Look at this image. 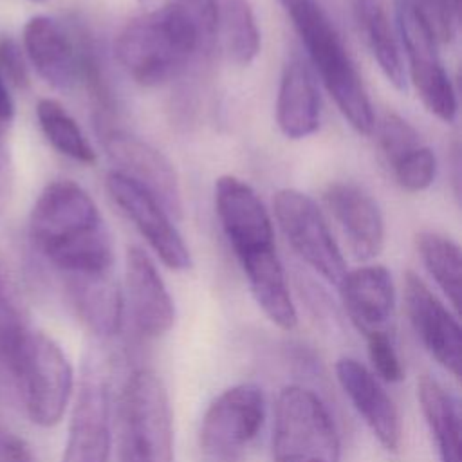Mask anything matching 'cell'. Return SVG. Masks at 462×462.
<instances>
[{"label": "cell", "mask_w": 462, "mask_h": 462, "mask_svg": "<svg viewBox=\"0 0 462 462\" xmlns=\"http://www.w3.org/2000/svg\"><path fill=\"white\" fill-rule=\"evenodd\" d=\"M0 462H32V457L23 440L0 431Z\"/></svg>", "instance_id": "cell-34"}, {"label": "cell", "mask_w": 462, "mask_h": 462, "mask_svg": "<svg viewBox=\"0 0 462 462\" xmlns=\"http://www.w3.org/2000/svg\"><path fill=\"white\" fill-rule=\"evenodd\" d=\"M70 300L85 325L99 337L119 330L123 316V292L112 273L88 278H67Z\"/></svg>", "instance_id": "cell-23"}, {"label": "cell", "mask_w": 462, "mask_h": 462, "mask_svg": "<svg viewBox=\"0 0 462 462\" xmlns=\"http://www.w3.org/2000/svg\"><path fill=\"white\" fill-rule=\"evenodd\" d=\"M32 2H47V0H32Z\"/></svg>", "instance_id": "cell-39"}, {"label": "cell", "mask_w": 462, "mask_h": 462, "mask_svg": "<svg viewBox=\"0 0 462 462\" xmlns=\"http://www.w3.org/2000/svg\"><path fill=\"white\" fill-rule=\"evenodd\" d=\"M11 301H14V300H13V296L9 292V287H7V282H5V278H4V274L0 271V305L11 303Z\"/></svg>", "instance_id": "cell-37"}, {"label": "cell", "mask_w": 462, "mask_h": 462, "mask_svg": "<svg viewBox=\"0 0 462 462\" xmlns=\"http://www.w3.org/2000/svg\"><path fill=\"white\" fill-rule=\"evenodd\" d=\"M437 43H449L457 34L458 0H411Z\"/></svg>", "instance_id": "cell-30"}, {"label": "cell", "mask_w": 462, "mask_h": 462, "mask_svg": "<svg viewBox=\"0 0 462 462\" xmlns=\"http://www.w3.org/2000/svg\"><path fill=\"white\" fill-rule=\"evenodd\" d=\"M273 462H339L341 442L336 422L310 388L285 386L274 404Z\"/></svg>", "instance_id": "cell-4"}, {"label": "cell", "mask_w": 462, "mask_h": 462, "mask_svg": "<svg viewBox=\"0 0 462 462\" xmlns=\"http://www.w3.org/2000/svg\"><path fill=\"white\" fill-rule=\"evenodd\" d=\"M374 128L377 132L381 153L390 168L422 144L419 132L397 114H384Z\"/></svg>", "instance_id": "cell-28"}, {"label": "cell", "mask_w": 462, "mask_h": 462, "mask_svg": "<svg viewBox=\"0 0 462 462\" xmlns=\"http://www.w3.org/2000/svg\"><path fill=\"white\" fill-rule=\"evenodd\" d=\"M2 128L4 126H0V209H4V206L7 204L13 188V166Z\"/></svg>", "instance_id": "cell-35"}, {"label": "cell", "mask_w": 462, "mask_h": 462, "mask_svg": "<svg viewBox=\"0 0 462 462\" xmlns=\"http://www.w3.org/2000/svg\"><path fill=\"white\" fill-rule=\"evenodd\" d=\"M238 262L247 278L249 291L263 314L276 327L292 330L298 323V316L276 247L244 256Z\"/></svg>", "instance_id": "cell-21"}, {"label": "cell", "mask_w": 462, "mask_h": 462, "mask_svg": "<svg viewBox=\"0 0 462 462\" xmlns=\"http://www.w3.org/2000/svg\"><path fill=\"white\" fill-rule=\"evenodd\" d=\"M323 199L357 260H372L383 251L384 218L368 191L354 182H334Z\"/></svg>", "instance_id": "cell-17"}, {"label": "cell", "mask_w": 462, "mask_h": 462, "mask_svg": "<svg viewBox=\"0 0 462 462\" xmlns=\"http://www.w3.org/2000/svg\"><path fill=\"white\" fill-rule=\"evenodd\" d=\"M395 182L410 191L419 193L428 189L437 175V157L433 150L426 144H420L413 152L406 153L401 161L392 166Z\"/></svg>", "instance_id": "cell-29"}, {"label": "cell", "mask_w": 462, "mask_h": 462, "mask_svg": "<svg viewBox=\"0 0 462 462\" xmlns=\"http://www.w3.org/2000/svg\"><path fill=\"white\" fill-rule=\"evenodd\" d=\"M334 368L341 390L377 442L386 451H397L401 446V419L379 377L354 357H339Z\"/></svg>", "instance_id": "cell-16"}, {"label": "cell", "mask_w": 462, "mask_h": 462, "mask_svg": "<svg viewBox=\"0 0 462 462\" xmlns=\"http://www.w3.org/2000/svg\"><path fill=\"white\" fill-rule=\"evenodd\" d=\"M105 150L114 171L150 193L173 218H182L184 204L177 171L168 157L150 143L123 130L106 132Z\"/></svg>", "instance_id": "cell-11"}, {"label": "cell", "mask_w": 462, "mask_h": 462, "mask_svg": "<svg viewBox=\"0 0 462 462\" xmlns=\"http://www.w3.org/2000/svg\"><path fill=\"white\" fill-rule=\"evenodd\" d=\"M110 384L103 366L88 359L74 399L61 462H110Z\"/></svg>", "instance_id": "cell-10"}, {"label": "cell", "mask_w": 462, "mask_h": 462, "mask_svg": "<svg viewBox=\"0 0 462 462\" xmlns=\"http://www.w3.org/2000/svg\"><path fill=\"white\" fill-rule=\"evenodd\" d=\"M121 462H175L168 392L146 368L135 370L123 388Z\"/></svg>", "instance_id": "cell-5"}, {"label": "cell", "mask_w": 462, "mask_h": 462, "mask_svg": "<svg viewBox=\"0 0 462 462\" xmlns=\"http://www.w3.org/2000/svg\"><path fill=\"white\" fill-rule=\"evenodd\" d=\"M273 209L296 254L323 280L337 285L346 273V263L312 197L294 188H283L274 195Z\"/></svg>", "instance_id": "cell-9"}, {"label": "cell", "mask_w": 462, "mask_h": 462, "mask_svg": "<svg viewBox=\"0 0 462 462\" xmlns=\"http://www.w3.org/2000/svg\"><path fill=\"white\" fill-rule=\"evenodd\" d=\"M285 11L341 116L357 134L370 135L375 126L372 103L328 13L318 0H298Z\"/></svg>", "instance_id": "cell-3"}, {"label": "cell", "mask_w": 462, "mask_h": 462, "mask_svg": "<svg viewBox=\"0 0 462 462\" xmlns=\"http://www.w3.org/2000/svg\"><path fill=\"white\" fill-rule=\"evenodd\" d=\"M215 211L238 260L276 247L271 215L245 180L235 175L218 177Z\"/></svg>", "instance_id": "cell-13"}, {"label": "cell", "mask_w": 462, "mask_h": 462, "mask_svg": "<svg viewBox=\"0 0 462 462\" xmlns=\"http://www.w3.org/2000/svg\"><path fill=\"white\" fill-rule=\"evenodd\" d=\"M202 43L191 18L177 5L132 18L117 34L114 51L125 72L143 87L177 78Z\"/></svg>", "instance_id": "cell-2"}, {"label": "cell", "mask_w": 462, "mask_h": 462, "mask_svg": "<svg viewBox=\"0 0 462 462\" xmlns=\"http://www.w3.org/2000/svg\"><path fill=\"white\" fill-rule=\"evenodd\" d=\"M36 117L45 139L60 153L83 164H92L96 161L94 148L61 103L51 97L40 99L36 105Z\"/></svg>", "instance_id": "cell-27"}, {"label": "cell", "mask_w": 462, "mask_h": 462, "mask_svg": "<svg viewBox=\"0 0 462 462\" xmlns=\"http://www.w3.org/2000/svg\"><path fill=\"white\" fill-rule=\"evenodd\" d=\"M366 339V350L368 357L372 361V366L379 379L386 383H397L404 377V368L401 363V357L395 350L392 332H379L370 334Z\"/></svg>", "instance_id": "cell-31"}, {"label": "cell", "mask_w": 462, "mask_h": 462, "mask_svg": "<svg viewBox=\"0 0 462 462\" xmlns=\"http://www.w3.org/2000/svg\"><path fill=\"white\" fill-rule=\"evenodd\" d=\"M417 251L430 276L435 280V283L442 289L444 296L451 301L453 309L458 312L462 280V260L458 244L440 233L424 231L417 236Z\"/></svg>", "instance_id": "cell-25"}, {"label": "cell", "mask_w": 462, "mask_h": 462, "mask_svg": "<svg viewBox=\"0 0 462 462\" xmlns=\"http://www.w3.org/2000/svg\"><path fill=\"white\" fill-rule=\"evenodd\" d=\"M395 27L408 60L411 83L430 114L444 123L457 119V94L439 54V43L426 27L411 0L395 5Z\"/></svg>", "instance_id": "cell-8"}, {"label": "cell", "mask_w": 462, "mask_h": 462, "mask_svg": "<svg viewBox=\"0 0 462 462\" xmlns=\"http://www.w3.org/2000/svg\"><path fill=\"white\" fill-rule=\"evenodd\" d=\"M123 300H126L132 323L146 337H159L175 323L173 300L153 260L137 245L126 251Z\"/></svg>", "instance_id": "cell-15"}, {"label": "cell", "mask_w": 462, "mask_h": 462, "mask_svg": "<svg viewBox=\"0 0 462 462\" xmlns=\"http://www.w3.org/2000/svg\"><path fill=\"white\" fill-rule=\"evenodd\" d=\"M11 375L34 424L52 428L63 419L72 397L74 375L67 356L52 337L31 330Z\"/></svg>", "instance_id": "cell-6"}, {"label": "cell", "mask_w": 462, "mask_h": 462, "mask_svg": "<svg viewBox=\"0 0 462 462\" xmlns=\"http://www.w3.org/2000/svg\"><path fill=\"white\" fill-rule=\"evenodd\" d=\"M14 117V103L0 72V126H7Z\"/></svg>", "instance_id": "cell-36"}, {"label": "cell", "mask_w": 462, "mask_h": 462, "mask_svg": "<svg viewBox=\"0 0 462 462\" xmlns=\"http://www.w3.org/2000/svg\"><path fill=\"white\" fill-rule=\"evenodd\" d=\"M106 191L166 267L173 271L191 267V254L182 235L168 211L150 193L114 170L106 175Z\"/></svg>", "instance_id": "cell-12"}, {"label": "cell", "mask_w": 462, "mask_h": 462, "mask_svg": "<svg viewBox=\"0 0 462 462\" xmlns=\"http://www.w3.org/2000/svg\"><path fill=\"white\" fill-rule=\"evenodd\" d=\"M265 420V397L258 384L240 383L226 388L206 408L199 442L213 462L236 460L258 437Z\"/></svg>", "instance_id": "cell-7"}, {"label": "cell", "mask_w": 462, "mask_h": 462, "mask_svg": "<svg viewBox=\"0 0 462 462\" xmlns=\"http://www.w3.org/2000/svg\"><path fill=\"white\" fill-rule=\"evenodd\" d=\"M417 397L440 462H462L458 397L428 374L419 379Z\"/></svg>", "instance_id": "cell-22"}, {"label": "cell", "mask_w": 462, "mask_h": 462, "mask_svg": "<svg viewBox=\"0 0 462 462\" xmlns=\"http://www.w3.org/2000/svg\"><path fill=\"white\" fill-rule=\"evenodd\" d=\"M0 72L2 76L9 78V81H13L16 87H27L29 83L23 54L20 47L9 38L0 40Z\"/></svg>", "instance_id": "cell-33"}, {"label": "cell", "mask_w": 462, "mask_h": 462, "mask_svg": "<svg viewBox=\"0 0 462 462\" xmlns=\"http://www.w3.org/2000/svg\"><path fill=\"white\" fill-rule=\"evenodd\" d=\"M337 287L350 321L365 337L390 332L395 310V287L386 267L363 265L346 271Z\"/></svg>", "instance_id": "cell-18"}, {"label": "cell", "mask_w": 462, "mask_h": 462, "mask_svg": "<svg viewBox=\"0 0 462 462\" xmlns=\"http://www.w3.org/2000/svg\"><path fill=\"white\" fill-rule=\"evenodd\" d=\"M404 305L408 319L435 361L451 375H460L462 336L457 316L411 271L404 276Z\"/></svg>", "instance_id": "cell-14"}, {"label": "cell", "mask_w": 462, "mask_h": 462, "mask_svg": "<svg viewBox=\"0 0 462 462\" xmlns=\"http://www.w3.org/2000/svg\"><path fill=\"white\" fill-rule=\"evenodd\" d=\"M354 13L361 34L384 78L397 90H406L401 43L383 4L379 0H354Z\"/></svg>", "instance_id": "cell-24"}, {"label": "cell", "mask_w": 462, "mask_h": 462, "mask_svg": "<svg viewBox=\"0 0 462 462\" xmlns=\"http://www.w3.org/2000/svg\"><path fill=\"white\" fill-rule=\"evenodd\" d=\"M321 123V97L309 65L292 58L285 63L278 96L276 125L287 139H305L312 135Z\"/></svg>", "instance_id": "cell-20"}, {"label": "cell", "mask_w": 462, "mask_h": 462, "mask_svg": "<svg viewBox=\"0 0 462 462\" xmlns=\"http://www.w3.org/2000/svg\"><path fill=\"white\" fill-rule=\"evenodd\" d=\"M229 58L238 65H251L262 47L260 29L247 0H222L218 25Z\"/></svg>", "instance_id": "cell-26"}, {"label": "cell", "mask_w": 462, "mask_h": 462, "mask_svg": "<svg viewBox=\"0 0 462 462\" xmlns=\"http://www.w3.org/2000/svg\"><path fill=\"white\" fill-rule=\"evenodd\" d=\"M36 249L65 278L112 273V236L92 197L74 180L49 182L29 215Z\"/></svg>", "instance_id": "cell-1"}, {"label": "cell", "mask_w": 462, "mask_h": 462, "mask_svg": "<svg viewBox=\"0 0 462 462\" xmlns=\"http://www.w3.org/2000/svg\"><path fill=\"white\" fill-rule=\"evenodd\" d=\"M298 0H280V4L283 5V9H287L289 5H292V4H296Z\"/></svg>", "instance_id": "cell-38"}, {"label": "cell", "mask_w": 462, "mask_h": 462, "mask_svg": "<svg viewBox=\"0 0 462 462\" xmlns=\"http://www.w3.org/2000/svg\"><path fill=\"white\" fill-rule=\"evenodd\" d=\"M23 51L36 72L56 90L79 79V52L69 32L51 16H32L23 27Z\"/></svg>", "instance_id": "cell-19"}, {"label": "cell", "mask_w": 462, "mask_h": 462, "mask_svg": "<svg viewBox=\"0 0 462 462\" xmlns=\"http://www.w3.org/2000/svg\"><path fill=\"white\" fill-rule=\"evenodd\" d=\"M173 4L191 18L202 42L215 36L218 25V0H173Z\"/></svg>", "instance_id": "cell-32"}]
</instances>
